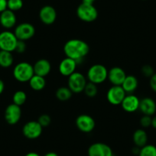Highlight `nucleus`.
I'll use <instances>...</instances> for the list:
<instances>
[{"mask_svg":"<svg viewBox=\"0 0 156 156\" xmlns=\"http://www.w3.org/2000/svg\"><path fill=\"white\" fill-rule=\"evenodd\" d=\"M142 73L146 77H151L153 74L154 73V69L151 66L146 64V65H144L142 67Z\"/></svg>","mask_w":156,"mask_h":156,"instance_id":"nucleus-31","label":"nucleus"},{"mask_svg":"<svg viewBox=\"0 0 156 156\" xmlns=\"http://www.w3.org/2000/svg\"><path fill=\"white\" fill-rule=\"evenodd\" d=\"M139 81L138 79L133 75H127L123 83L121 85L126 94H131L137 89Z\"/></svg>","mask_w":156,"mask_h":156,"instance_id":"nucleus-20","label":"nucleus"},{"mask_svg":"<svg viewBox=\"0 0 156 156\" xmlns=\"http://www.w3.org/2000/svg\"><path fill=\"white\" fill-rule=\"evenodd\" d=\"M139 156H156V147L147 144L140 148Z\"/></svg>","mask_w":156,"mask_h":156,"instance_id":"nucleus-27","label":"nucleus"},{"mask_svg":"<svg viewBox=\"0 0 156 156\" xmlns=\"http://www.w3.org/2000/svg\"><path fill=\"white\" fill-rule=\"evenodd\" d=\"M89 51L90 47L87 43L80 39H70L64 46V52L66 57L74 60L77 64L83 61Z\"/></svg>","mask_w":156,"mask_h":156,"instance_id":"nucleus-1","label":"nucleus"},{"mask_svg":"<svg viewBox=\"0 0 156 156\" xmlns=\"http://www.w3.org/2000/svg\"><path fill=\"white\" fill-rule=\"evenodd\" d=\"M72 94H73V93L68 87H61L57 90L55 95H56L57 99L59 100L60 101H67L71 98Z\"/></svg>","mask_w":156,"mask_h":156,"instance_id":"nucleus-24","label":"nucleus"},{"mask_svg":"<svg viewBox=\"0 0 156 156\" xmlns=\"http://www.w3.org/2000/svg\"><path fill=\"white\" fill-rule=\"evenodd\" d=\"M39 19L44 25H52L57 19L56 10L51 5H44L39 11Z\"/></svg>","mask_w":156,"mask_h":156,"instance_id":"nucleus-13","label":"nucleus"},{"mask_svg":"<svg viewBox=\"0 0 156 156\" xmlns=\"http://www.w3.org/2000/svg\"><path fill=\"white\" fill-rule=\"evenodd\" d=\"M14 58L12 52L0 51V67L3 68H8L13 64Z\"/></svg>","mask_w":156,"mask_h":156,"instance_id":"nucleus-23","label":"nucleus"},{"mask_svg":"<svg viewBox=\"0 0 156 156\" xmlns=\"http://www.w3.org/2000/svg\"><path fill=\"white\" fill-rule=\"evenodd\" d=\"M33 68H34V74L45 77L47 75L50 73L51 70V65L47 59L42 58V59L37 60L34 63V64L33 65Z\"/></svg>","mask_w":156,"mask_h":156,"instance_id":"nucleus-18","label":"nucleus"},{"mask_svg":"<svg viewBox=\"0 0 156 156\" xmlns=\"http://www.w3.org/2000/svg\"><path fill=\"white\" fill-rule=\"evenodd\" d=\"M95 1L96 0H82V2H83V3H87V4H92V5H94Z\"/></svg>","mask_w":156,"mask_h":156,"instance_id":"nucleus-40","label":"nucleus"},{"mask_svg":"<svg viewBox=\"0 0 156 156\" xmlns=\"http://www.w3.org/2000/svg\"><path fill=\"white\" fill-rule=\"evenodd\" d=\"M126 96V93L121 86H112L108 90L106 99L110 104L114 106L121 105L122 100Z\"/></svg>","mask_w":156,"mask_h":156,"instance_id":"nucleus-10","label":"nucleus"},{"mask_svg":"<svg viewBox=\"0 0 156 156\" xmlns=\"http://www.w3.org/2000/svg\"><path fill=\"white\" fill-rule=\"evenodd\" d=\"M151 116L147 115H144L140 119V125L143 128H148L151 126Z\"/></svg>","mask_w":156,"mask_h":156,"instance_id":"nucleus-30","label":"nucleus"},{"mask_svg":"<svg viewBox=\"0 0 156 156\" xmlns=\"http://www.w3.org/2000/svg\"><path fill=\"white\" fill-rule=\"evenodd\" d=\"M133 139L136 146L142 148L145 145H147L148 135L145 130L142 129H139L136 130L133 133Z\"/></svg>","mask_w":156,"mask_h":156,"instance_id":"nucleus-21","label":"nucleus"},{"mask_svg":"<svg viewBox=\"0 0 156 156\" xmlns=\"http://www.w3.org/2000/svg\"><path fill=\"white\" fill-rule=\"evenodd\" d=\"M142 1H146V0H142Z\"/></svg>","mask_w":156,"mask_h":156,"instance_id":"nucleus-41","label":"nucleus"},{"mask_svg":"<svg viewBox=\"0 0 156 156\" xmlns=\"http://www.w3.org/2000/svg\"><path fill=\"white\" fill-rule=\"evenodd\" d=\"M43 127L37 121H29L24 125L22 133L28 139H36L41 136Z\"/></svg>","mask_w":156,"mask_h":156,"instance_id":"nucleus-9","label":"nucleus"},{"mask_svg":"<svg viewBox=\"0 0 156 156\" xmlns=\"http://www.w3.org/2000/svg\"><path fill=\"white\" fill-rule=\"evenodd\" d=\"M126 76L123 69L119 67H113L108 71L107 79L112 86H121Z\"/></svg>","mask_w":156,"mask_h":156,"instance_id":"nucleus-14","label":"nucleus"},{"mask_svg":"<svg viewBox=\"0 0 156 156\" xmlns=\"http://www.w3.org/2000/svg\"><path fill=\"white\" fill-rule=\"evenodd\" d=\"M149 85L151 89L154 92L156 93V73H154V74L150 77Z\"/></svg>","mask_w":156,"mask_h":156,"instance_id":"nucleus-33","label":"nucleus"},{"mask_svg":"<svg viewBox=\"0 0 156 156\" xmlns=\"http://www.w3.org/2000/svg\"><path fill=\"white\" fill-rule=\"evenodd\" d=\"M139 109L144 115L151 116L156 112V103L150 97H145L140 100Z\"/></svg>","mask_w":156,"mask_h":156,"instance_id":"nucleus-19","label":"nucleus"},{"mask_svg":"<svg viewBox=\"0 0 156 156\" xmlns=\"http://www.w3.org/2000/svg\"><path fill=\"white\" fill-rule=\"evenodd\" d=\"M0 51H1V50H0Z\"/></svg>","mask_w":156,"mask_h":156,"instance_id":"nucleus-43","label":"nucleus"},{"mask_svg":"<svg viewBox=\"0 0 156 156\" xmlns=\"http://www.w3.org/2000/svg\"><path fill=\"white\" fill-rule=\"evenodd\" d=\"M4 90H5V83L0 79V95L3 93Z\"/></svg>","mask_w":156,"mask_h":156,"instance_id":"nucleus-36","label":"nucleus"},{"mask_svg":"<svg viewBox=\"0 0 156 156\" xmlns=\"http://www.w3.org/2000/svg\"><path fill=\"white\" fill-rule=\"evenodd\" d=\"M30 87L32 90L35 91H41L45 87L46 80L44 76H38V75L34 74L31 80L28 81Z\"/></svg>","mask_w":156,"mask_h":156,"instance_id":"nucleus-22","label":"nucleus"},{"mask_svg":"<svg viewBox=\"0 0 156 156\" xmlns=\"http://www.w3.org/2000/svg\"><path fill=\"white\" fill-rule=\"evenodd\" d=\"M88 156H112V148L110 146L102 142H96L89 147L87 151Z\"/></svg>","mask_w":156,"mask_h":156,"instance_id":"nucleus-12","label":"nucleus"},{"mask_svg":"<svg viewBox=\"0 0 156 156\" xmlns=\"http://www.w3.org/2000/svg\"><path fill=\"white\" fill-rule=\"evenodd\" d=\"M25 50H26V44H25V41L18 40L15 51L19 54H23L25 51Z\"/></svg>","mask_w":156,"mask_h":156,"instance_id":"nucleus-32","label":"nucleus"},{"mask_svg":"<svg viewBox=\"0 0 156 156\" xmlns=\"http://www.w3.org/2000/svg\"><path fill=\"white\" fill-rule=\"evenodd\" d=\"M107 78L108 70L103 64H94L90 67L87 73V79L97 85L103 83Z\"/></svg>","mask_w":156,"mask_h":156,"instance_id":"nucleus-3","label":"nucleus"},{"mask_svg":"<svg viewBox=\"0 0 156 156\" xmlns=\"http://www.w3.org/2000/svg\"><path fill=\"white\" fill-rule=\"evenodd\" d=\"M7 9V0H0V13Z\"/></svg>","mask_w":156,"mask_h":156,"instance_id":"nucleus-34","label":"nucleus"},{"mask_svg":"<svg viewBox=\"0 0 156 156\" xmlns=\"http://www.w3.org/2000/svg\"><path fill=\"white\" fill-rule=\"evenodd\" d=\"M75 123L78 129L84 133H91L96 126V122L94 118L87 114H81L77 116Z\"/></svg>","mask_w":156,"mask_h":156,"instance_id":"nucleus-8","label":"nucleus"},{"mask_svg":"<svg viewBox=\"0 0 156 156\" xmlns=\"http://www.w3.org/2000/svg\"><path fill=\"white\" fill-rule=\"evenodd\" d=\"M140 148H139V147L136 146V145H135V147H133V149H132V152H133L134 154H136V155H139V151H140Z\"/></svg>","mask_w":156,"mask_h":156,"instance_id":"nucleus-35","label":"nucleus"},{"mask_svg":"<svg viewBox=\"0 0 156 156\" xmlns=\"http://www.w3.org/2000/svg\"><path fill=\"white\" fill-rule=\"evenodd\" d=\"M44 156H59L56 152H54V151H50V152H48L44 154Z\"/></svg>","mask_w":156,"mask_h":156,"instance_id":"nucleus-39","label":"nucleus"},{"mask_svg":"<svg viewBox=\"0 0 156 156\" xmlns=\"http://www.w3.org/2000/svg\"><path fill=\"white\" fill-rule=\"evenodd\" d=\"M77 63L74 60L66 57L61 61L59 64V72L64 76H69L76 71Z\"/></svg>","mask_w":156,"mask_h":156,"instance_id":"nucleus-17","label":"nucleus"},{"mask_svg":"<svg viewBox=\"0 0 156 156\" xmlns=\"http://www.w3.org/2000/svg\"><path fill=\"white\" fill-rule=\"evenodd\" d=\"M76 16L83 22H92L98 17V11L92 4L82 2L76 9Z\"/></svg>","mask_w":156,"mask_h":156,"instance_id":"nucleus-4","label":"nucleus"},{"mask_svg":"<svg viewBox=\"0 0 156 156\" xmlns=\"http://www.w3.org/2000/svg\"><path fill=\"white\" fill-rule=\"evenodd\" d=\"M15 35L18 40L27 41L31 39L35 34V28L34 25L28 22H23L16 27L14 31Z\"/></svg>","mask_w":156,"mask_h":156,"instance_id":"nucleus-7","label":"nucleus"},{"mask_svg":"<svg viewBox=\"0 0 156 156\" xmlns=\"http://www.w3.org/2000/svg\"><path fill=\"white\" fill-rule=\"evenodd\" d=\"M68 87L72 93L80 94L83 92L87 83V77L80 72L75 71L68 76Z\"/></svg>","mask_w":156,"mask_h":156,"instance_id":"nucleus-5","label":"nucleus"},{"mask_svg":"<svg viewBox=\"0 0 156 156\" xmlns=\"http://www.w3.org/2000/svg\"><path fill=\"white\" fill-rule=\"evenodd\" d=\"M17 18L14 12L9 9H5L0 13V25L4 28L10 29L16 25Z\"/></svg>","mask_w":156,"mask_h":156,"instance_id":"nucleus-16","label":"nucleus"},{"mask_svg":"<svg viewBox=\"0 0 156 156\" xmlns=\"http://www.w3.org/2000/svg\"><path fill=\"white\" fill-rule=\"evenodd\" d=\"M34 75L33 65L28 62H20L13 69V76L17 81L21 83L28 82Z\"/></svg>","mask_w":156,"mask_h":156,"instance_id":"nucleus-2","label":"nucleus"},{"mask_svg":"<svg viewBox=\"0 0 156 156\" xmlns=\"http://www.w3.org/2000/svg\"><path fill=\"white\" fill-rule=\"evenodd\" d=\"M5 119L9 125H16L19 122L22 117L21 106L12 103L6 107L5 110Z\"/></svg>","mask_w":156,"mask_h":156,"instance_id":"nucleus-11","label":"nucleus"},{"mask_svg":"<svg viewBox=\"0 0 156 156\" xmlns=\"http://www.w3.org/2000/svg\"><path fill=\"white\" fill-rule=\"evenodd\" d=\"M112 156H114V155H112Z\"/></svg>","mask_w":156,"mask_h":156,"instance_id":"nucleus-42","label":"nucleus"},{"mask_svg":"<svg viewBox=\"0 0 156 156\" xmlns=\"http://www.w3.org/2000/svg\"><path fill=\"white\" fill-rule=\"evenodd\" d=\"M27 95L23 90H18L14 94L12 97L13 103L21 106L26 102Z\"/></svg>","mask_w":156,"mask_h":156,"instance_id":"nucleus-25","label":"nucleus"},{"mask_svg":"<svg viewBox=\"0 0 156 156\" xmlns=\"http://www.w3.org/2000/svg\"><path fill=\"white\" fill-rule=\"evenodd\" d=\"M151 126L156 129V115H154L151 119Z\"/></svg>","mask_w":156,"mask_h":156,"instance_id":"nucleus-37","label":"nucleus"},{"mask_svg":"<svg viewBox=\"0 0 156 156\" xmlns=\"http://www.w3.org/2000/svg\"><path fill=\"white\" fill-rule=\"evenodd\" d=\"M25 156H41L39 154H37V152H34V151H31V152H28L25 154Z\"/></svg>","mask_w":156,"mask_h":156,"instance_id":"nucleus-38","label":"nucleus"},{"mask_svg":"<svg viewBox=\"0 0 156 156\" xmlns=\"http://www.w3.org/2000/svg\"><path fill=\"white\" fill-rule=\"evenodd\" d=\"M37 122L43 128H45L50 125L51 122V119L50 115H48V114H42L38 117Z\"/></svg>","mask_w":156,"mask_h":156,"instance_id":"nucleus-29","label":"nucleus"},{"mask_svg":"<svg viewBox=\"0 0 156 156\" xmlns=\"http://www.w3.org/2000/svg\"><path fill=\"white\" fill-rule=\"evenodd\" d=\"M140 100L136 95L126 94L125 98L122 100L121 106L123 110L127 112H134L139 109Z\"/></svg>","mask_w":156,"mask_h":156,"instance_id":"nucleus-15","label":"nucleus"},{"mask_svg":"<svg viewBox=\"0 0 156 156\" xmlns=\"http://www.w3.org/2000/svg\"><path fill=\"white\" fill-rule=\"evenodd\" d=\"M83 92L85 93L87 97H90V98H94L97 96V93H98V88H97V85L94 83L88 81L87 83L86 86H85L84 90Z\"/></svg>","mask_w":156,"mask_h":156,"instance_id":"nucleus-26","label":"nucleus"},{"mask_svg":"<svg viewBox=\"0 0 156 156\" xmlns=\"http://www.w3.org/2000/svg\"><path fill=\"white\" fill-rule=\"evenodd\" d=\"M23 7L22 0H7V9L12 12H17Z\"/></svg>","mask_w":156,"mask_h":156,"instance_id":"nucleus-28","label":"nucleus"},{"mask_svg":"<svg viewBox=\"0 0 156 156\" xmlns=\"http://www.w3.org/2000/svg\"><path fill=\"white\" fill-rule=\"evenodd\" d=\"M18 39L14 32L4 31L0 33V50L12 52L16 50Z\"/></svg>","mask_w":156,"mask_h":156,"instance_id":"nucleus-6","label":"nucleus"}]
</instances>
